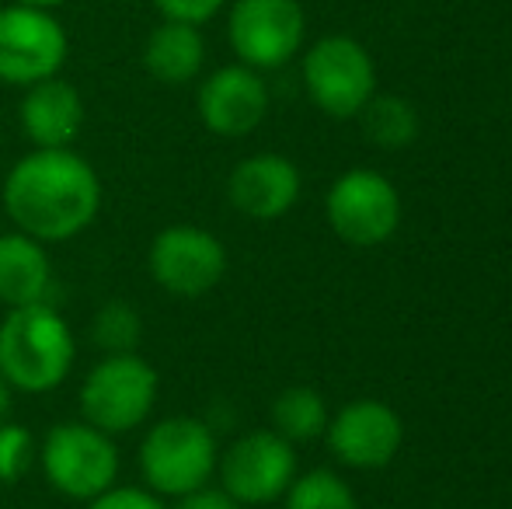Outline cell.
I'll return each instance as SVG.
<instances>
[{"mask_svg":"<svg viewBox=\"0 0 512 509\" xmlns=\"http://www.w3.org/2000/svg\"><path fill=\"white\" fill-rule=\"evenodd\" d=\"M0 196L14 231L56 245L74 241L95 224L102 210V178L74 147L28 150L7 171Z\"/></svg>","mask_w":512,"mask_h":509,"instance_id":"obj_1","label":"cell"},{"mask_svg":"<svg viewBox=\"0 0 512 509\" xmlns=\"http://www.w3.org/2000/svg\"><path fill=\"white\" fill-rule=\"evenodd\" d=\"M77 339L53 304L7 307L0 321V377L11 391L46 394L70 377Z\"/></svg>","mask_w":512,"mask_h":509,"instance_id":"obj_2","label":"cell"},{"mask_svg":"<svg viewBox=\"0 0 512 509\" xmlns=\"http://www.w3.org/2000/svg\"><path fill=\"white\" fill-rule=\"evenodd\" d=\"M220 447L213 429L196 415H171L147 429L140 443V475L161 499H178L209 485Z\"/></svg>","mask_w":512,"mask_h":509,"instance_id":"obj_3","label":"cell"},{"mask_svg":"<svg viewBox=\"0 0 512 509\" xmlns=\"http://www.w3.org/2000/svg\"><path fill=\"white\" fill-rule=\"evenodd\" d=\"M161 391L154 363L140 353H108L81 384V419L108 436L140 429L150 419Z\"/></svg>","mask_w":512,"mask_h":509,"instance_id":"obj_4","label":"cell"},{"mask_svg":"<svg viewBox=\"0 0 512 509\" xmlns=\"http://www.w3.org/2000/svg\"><path fill=\"white\" fill-rule=\"evenodd\" d=\"M39 464L53 492L77 503H91L119 478L115 436L102 433L84 419L56 422L39 447Z\"/></svg>","mask_w":512,"mask_h":509,"instance_id":"obj_5","label":"cell"},{"mask_svg":"<svg viewBox=\"0 0 512 509\" xmlns=\"http://www.w3.org/2000/svg\"><path fill=\"white\" fill-rule=\"evenodd\" d=\"M307 98L331 119H352L377 95V63L352 35H324L300 60Z\"/></svg>","mask_w":512,"mask_h":509,"instance_id":"obj_6","label":"cell"},{"mask_svg":"<svg viewBox=\"0 0 512 509\" xmlns=\"http://www.w3.org/2000/svg\"><path fill=\"white\" fill-rule=\"evenodd\" d=\"M307 11L300 0H230L227 42L237 63L258 70H279L304 53Z\"/></svg>","mask_w":512,"mask_h":509,"instance_id":"obj_7","label":"cell"},{"mask_svg":"<svg viewBox=\"0 0 512 509\" xmlns=\"http://www.w3.org/2000/svg\"><path fill=\"white\" fill-rule=\"evenodd\" d=\"M331 231L356 248H377L394 238L401 224V196L391 178L373 168H349L331 182L324 199Z\"/></svg>","mask_w":512,"mask_h":509,"instance_id":"obj_8","label":"cell"},{"mask_svg":"<svg viewBox=\"0 0 512 509\" xmlns=\"http://www.w3.org/2000/svg\"><path fill=\"white\" fill-rule=\"evenodd\" d=\"M70 39L53 11L25 4L0 7V81L28 88L56 77L67 63Z\"/></svg>","mask_w":512,"mask_h":509,"instance_id":"obj_9","label":"cell"},{"mask_svg":"<svg viewBox=\"0 0 512 509\" xmlns=\"http://www.w3.org/2000/svg\"><path fill=\"white\" fill-rule=\"evenodd\" d=\"M154 283L182 300L206 297L227 276V248L213 231L196 224H171L154 234L147 252Z\"/></svg>","mask_w":512,"mask_h":509,"instance_id":"obj_10","label":"cell"},{"mask_svg":"<svg viewBox=\"0 0 512 509\" xmlns=\"http://www.w3.org/2000/svg\"><path fill=\"white\" fill-rule=\"evenodd\" d=\"M220 489L241 506H265L286 496L297 478V450L276 429H255L234 440L216 461Z\"/></svg>","mask_w":512,"mask_h":509,"instance_id":"obj_11","label":"cell"},{"mask_svg":"<svg viewBox=\"0 0 512 509\" xmlns=\"http://www.w3.org/2000/svg\"><path fill=\"white\" fill-rule=\"evenodd\" d=\"M328 447L345 468L377 471L398 457L405 443V422L387 401L359 398L328 419Z\"/></svg>","mask_w":512,"mask_h":509,"instance_id":"obj_12","label":"cell"},{"mask_svg":"<svg viewBox=\"0 0 512 509\" xmlns=\"http://www.w3.org/2000/svg\"><path fill=\"white\" fill-rule=\"evenodd\" d=\"M196 112L209 133L241 140V136L255 133L269 116V84L258 70L244 67V63L216 67L199 81Z\"/></svg>","mask_w":512,"mask_h":509,"instance_id":"obj_13","label":"cell"},{"mask_svg":"<svg viewBox=\"0 0 512 509\" xmlns=\"http://www.w3.org/2000/svg\"><path fill=\"white\" fill-rule=\"evenodd\" d=\"M300 168L283 154H251L234 164L227 178V199L251 220H279L300 199Z\"/></svg>","mask_w":512,"mask_h":509,"instance_id":"obj_14","label":"cell"},{"mask_svg":"<svg viewBox=\"0 0 512 509\" xmlns=\"http://www.w3.org/2000/svg\"><path fill=\"white\" fill-rule=\"evenodd\" d=\"M18 123L35 150H67L77 143L88 123L81 91L60 74L39 84H28L18 105Z\"/></svg>","mask_w":512,"mask_h":509,"instance_id":"obj_15","label":"cell"},{"mask_svg":"<svg viewBox=\"0 0 512 509\" xmlns=\"http://www.w3.org/2000/svg\"><path fill=\"white\" fill-rule=\"evenodd\" d=\"M206 67V39L199 25H185V21H168L150 28L147 42H143V70L154 81L182 88L192 84Z\"/></svg>","mask_w":512,"mask_h":509,"instance_id":"obj_16","label":"cell"},{"mask_svg":"<svg viewBox=\"0 0 512 509\" xmlns=\"http://www.w3.org/2000/svg\"><path fill=\"white\" fill-rule=\"evenodd\" d=\"M53 290V262L42 241L21 231L0 234V304H46Z\"/></svg>","mask_w":512,"mask_h":509,"instance_id":"obj_17","label":"cell"},{"mask_svg":"<svg viewBox=\"0 0 512 509\" xmlns=\"http://www.w3.org/2000/svg\"><path fill=\"white\" fill-rule=\"evenodd\" d=\"M328 401L314 387H286L272 401V429L290 443H310L328 429Z\"/></svg>","mask_w":512,"mask_h":509,"instance_id":"obj_18","label":"cell"},{"mask_svg":"<svg viewBox=\"0 0 512 509\" xmlns=\"http://www.w3.org/2000/svg\"><path fill=\"white\" fill-rule=\"evenodd\" d=\"M359 119H363V133L373 147L401 150V147H408V143H415V136H418V112H415V105L401 95H380L377 91V95L363 105Z\"/></svg>","mask_w":512,"mask_h":509,"instance_id":"obj_19","label":"cell"},{"mask_svg":"<svg viewBox=\"0 0 512 509\" xmlns=\"http://www.w3.org/2000/svg\"><path fill=\"white\" fill-rule=\"evenodd\" d=\"M286 509H359L352 489L335 471H307L297 475L286 489Z\"/></svg>","mask_w":512,"mask_h":509,"instance_id":"obj_20","label":"cell"},{"mask_svg":"<svg viewBox=\"0 0 512 509\" xmlns=\"http://www.w3.org/2000/svg\"><path fill=\"white\" fill-rule=\"evenodd\" d=\"M91 335H95V346L102 353H136L143 339V321L136 314L133 304L126 300H108L102 311L95 314V325H91Z\"/></svg>","mask_w":512,"mask_h":509,"instance_id":"obj_21","label":"cell"},{"mask_svg":"<svg viewBox=\"0 0 512 509\" xmlns=\"http://www.w3.org/2000/svg\"><path fill=\"white\" fill-rule=\"evenodd\" d=\"M35 461V440L21 422L0 419V482L11 485L28 475Z\"/></svg>","mask_w":512,"mask_h":509,"instance_id":"obj_22","label":"cell"},{"mask_svg":"<svg viewBox=\"0 0 512 509\" xmlns=\"http://www.w3.org/2000/svg\"><path fill=\"white\" fill-rule=\"evenodd\" d=\"M84 509H171L157 492L136 489V485H112L98 499H91Z\"/></svg>","mask_w":512,"mask_h":509,"instance_id":"obj_23","label":"cell"},{"mask_svg":"<svg viewBox=\"0 0 512 509\" xmlns=\"http://www.w3.org/2000/svg\"><path fill=\"white\" fill-rule=\"evenodd\" d=\"M227 4L230 0H154L161 18L185 21V25H199V28H203L206 21H213Z\"/></svg>","mask_w":512,"mask_h":509,"instance_id":"obj_24","label":"cell"},{"mask_svg":"<svg viewBox=\"0 0 512 509\" xmlns=\"http://www.w3.org/2000/svg\"><path fill=\"white\" fill-rule=\"evenodd\" d=\"M175 509H241V503H237V499L230 496V492L213 489V485H203V489L178 496Z\"/></svg>","mask_w":512,"mask_h":509,"instance_id":"obj_25","label":"cell"},{"mask_svg":"<svg viewBox=\"0 0 512 509\" xmlns=\"http://www.w3.org/2000/svg\"><path fill=\"white\" fill-rule=\"evenodd\" d=\"M11 394H14L11 384H7L4 377H0V419H4V415L11 412Z\"/></svg>","mask_w":512,"mask_h":509,"instance_id":"obj_26","label":"cell"},{"mask_svg":"<svg viewBox=\"0 0 512 509\" xmlns=\"http://www.w3.org/2000/svg\"><path fill=\"white\" fill-rule=\"evenodd\" d=\"M11 4H25V7H42V11H53V7L67 4V0H11Z\"/></svg>","mask_w":512,"mask_h":509,"instance_id":"obj_27","label":"cell"},{"mask_svg":"<svg viewBox=\"0 0 512 509\" xmlns=\"http://www.w3.org/2000/svg\"><path fill=\"white\" fill-rule=\"evenodd\" d=\"M115 4H133V0H115Z\"/></svg>","mask_w":512,"mask_h":509,"instance_id":"obj_28","label":"cell"}]
</instances>
